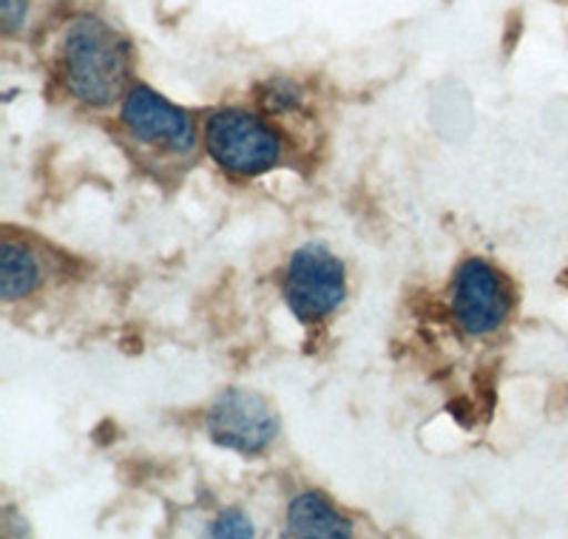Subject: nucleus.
I'll return each instance as SVG.
<instances>
[{
	"label": "nucleus",
	"instance_id": "f257e3e1",
	"mask_svg": "<svg viewBox=\"0 0 568 539\" xmlns=\"http://www.w3.org/2000/svg\"><path fill=\"white\" fill-rule=\"evenodd\" d=\"M63 83L69 94L91 109H105L123 96L129 83V43L98 18L71 20L63 34Z\"/></svg>",
	"mask_w": 568,
	"mask_h": 539
},
{
	"label": "nucleus",
	"instance_id": "f03ea898",
	"mask_svg": "<svg viewBox=\"0 0 568 539\" xmlns=\"http://www.w3.org/2000/svg\"><path fill=\"white\" fill-rule=\"evenodd\" d=\"M205 149L233 176L267 174L282 160V140L262 116L245 109H220L207 116Z\"/></svg>",
	"mask_w": 568,
	"mask_h": 539
},
{
	"label": "nucleus",
	"instance_id": "7ed1b4c3",
	"mask_svg": "<svg viewBox=\"0 0 568 539\" xmlns=\"http://www.w3.org/2000/svg\"><path fill=\"white\" fill-rule=\"evenodd\" d=\"M282 293L293 318L313 327L327 322L347 298V270L324 244H304L287 262Z\"/></svg>",
	"mask_w": 568,
	"mask_h": 539
},
{
	"label": "nucleus",
	"instance_id": "20e7f679",
	"mask_svg": "<svg viewBox=\"0 0 568 539\" xmlns=\"http://www.w3.org/2000/svg\"><path fill=\"white\" fill-rule=\"evenodd\" d=\"M205 426L213 444L245 457L265 455L278 435L276 411L253 389L222 391L207 409Z\"/></svg>",
	"mask_w": 568,
	"mask_h": 539
},
{
	"label": "nucleus",
	"instance_id": "39448f33",
	"mask_svg": "<svg viewBox=\"0 0 568 539\" xmlns=\"http://www.w3.org/2000/svg\"><path fill=\"white\" fill-rule=\"evenodd\" d=\"M449 307L455 322L471 338H486L504 327L511 313V289L489 262L484 258H466L455 270L453 289H449Z\"/></svg>",
	"mask_w": 568,
	"mask_h": 539
},
{
	"label": "nucleus",
	"instance_id": "423d86ee",
	"mask_svg": "<svg viewBox=\"0 0 568 539\" xmlns=\"http://www.w3.org/2000/svg\"><path fill=\"white\" fill-rule=\"evenodd\" d=\"M125 131L140 145L162 151V154L187 156L196 149V125L187 111L169 103L149 85H134L125 94L120 109Z\"/></svg>",
	"mask_w": 568,
	"mask_h": 539
},
{
	"label": "nucleus",
	"instance_id": "0eeeda50",
	"mask_svg": "<svg viewBox=\"0 0 568 539\" xmlns=\"http://www.w3.org/2000/svg\"><path fill=\"white\" fill-rule=\"evenodd\" d=\"M287 537L307 539H347L353 537V522L336 511V506L316 491L293 497L287 506Z\"/></svg>",
	"mask_w": 568,
	"mask_h": 539
},
{
	"label": "nucleus",
	"instance_id": "6e6552de",
	"mask_svg": "<svg viewBox=\"0 0 568 539\" xmlns=\"http://www.w3.org/2000/svg\"><path fill=\"white\" fill-rule=\"evenodd\" d=\"M40 284V264L34 253L23 244L7 238L0 253V293L7 302H20L32 296Z\"/></svg>",
	"mask_w": 568,
	"mask_h": 539
},
{
	"label": "nucleus",
	"instance_id": "1a4fd4ad",
	"mask_svg": "<svg viewBox=\"0 0 568 539\" xmlns=\"http://www.w3.org/2000/svg\"><path fill=\"white\" fill-rule=\"evenodd\" d=\"M258 103H262L267 114H293V111L304 105V94L291 80H267L258 89Z\"/></svg>",
	"mask_w": 568,
	"mask_h": 539
},
{
	"label": "nucleus",
	"instance_id": "9d476101",
	"mask_svg": "<svg viewBox=\"0 0 568 539\" xmlns=\"http://www.w3.org/2000/svg\"><path fill=\"white\" fill-rule=\"evenodd\" d=\"M213 537H253V522L242 511H222L211 526Z\"/></svg>",
	"mask_w": 568,
	"mask_h": 539
},
{
	"label": "nucleus",
	"instance_id": "9b49d317",
	"mask_svg": "<svg viewBox=\"0 0 568 539\" xmlns=\"http://www.w3.org/2000/svg\"><path fill=\"white\" fill-rule=\"evenodd\" d=\"M3 7H0V18H3V27L7 32H18L23 27V20H27V9L29 0H0Z\"/></svg>",
	"mask_w": 568,
	"mask_h": 539
}]
</instances>
